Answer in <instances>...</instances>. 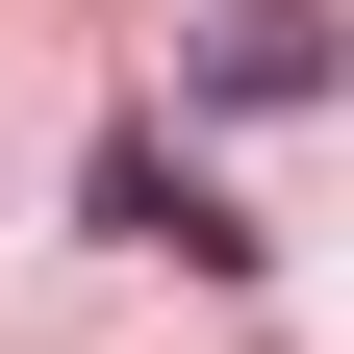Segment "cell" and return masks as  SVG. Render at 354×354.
Returning a JSON list of instances; mask_svg holds the SVG:
<instances>
[{
	"label": "cell",
	"mask_w": 354,
	"mask_h": 354,
	"mask_svg": "<svg viewBox=\"0 0 354 354\" xmlns=\"http://www.w3.org/2000/svg\"><path fill=\"white\" fill-rule=\"evenodd\" d=\"M76 203H102V253H177V279H253V228H228V177L177 152V127H102V177H76Z\"/></svg>",
	"instance_id": "cell-1"
},
{
	"label": "cell",
	"mask_w": 354,
	"mask_h": 354,
	"mask_svg": "<svg viewBox=\"0 0 354 354\" xmlns=\"http://www.w3.org/2000/svg\"><path fill=\"white\" fill-rule=\"evenodd\" d=\"M354 76V0H228L203 26V102H329Z\"/></svg>",
	"instance_id": "cell-2"
}]
</instances>
